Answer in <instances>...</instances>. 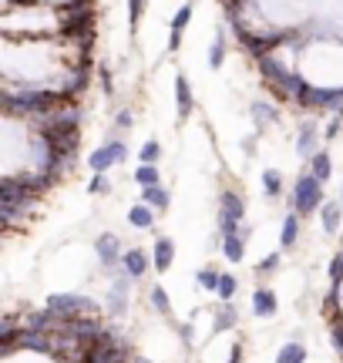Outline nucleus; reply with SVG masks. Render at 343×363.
I'll return each mask as SVG.
<instances>
[{"mask_svg": "<svg viewBox=\"0 0 343 363\" xmlns=\"http://www.w3.org/2000/svg\"><path fill=\"white\" fill-rule=\"evenodd\" d=\"M262 192H266L269 202L283 196V172H279V168H266V172H262Z\"/></svg>", "mask_w": 343, "mask_h": 363, "instance_id": "19", "label": "nucleus"}, {"mask_svg": "<svg viewBox=\"0 0 343 363\" xmlns=\"http://www.w3.org/2000/svg\"><path fill=\"white\" fill-rule=\"evenodd\" d=\"M323 182H316L310 172H300L293 189H289V212L296 215H310V212H320L323 209Z\"/></svg>", "mask_w": 343, "mask_h": 363, "instance_id": "1", "label": "nucleus"}, {"mask_svg": "<svg viewBox=\"0 0 343 363\" xmlns=\"http://www.w3.org/2000/svg\"><path fill=\"white\" fill-rule=\"evenodd\" d=\"M236 290H239V280H236L233 273H222V280H219V290H216V296H219L222 303H229L236 296Z\"/></svg>", "mask_w": 343, "mask_h": 363, "instance_id": "26", "label": "nucleus"}, {"mask_svg": "<svg viewBox=\"0 0 343 363\" xmlns=\"http://www.w3.org/2000/svg\"><path fill=\"white\" fill-rule=\"evenodd\" d=\"M179 340L185 343V347H192L195 343V326L192 323H179Z\"/></svg>", "mask_w": 343, "mask_h": 363, "instance_id": "37", "label": "nucleus"}, {"mask_svg": "<svg viewBox=\"0 0 343 363\" xmlns=\"http://www.w3.org/2000/svg\"><path fill=\"white\" fill-rule=\"evenodd\" d=\"M256 141H260V131H252V135H246V138H243V152H246V158H252V155H256Z\"/></svg>", "mask_w": 343, "mask_h": 363, "instance_id": "38", "label": "nucleus"}, {"mask_svg": "<svg viewBox=\"0 0 343 363\" xmlns=\"http://www.w3.org/2000/svg\"><path fill=\"white\" fill-rule=\"evenodd\" d=\"M88 192H91V196H108V192H111V179H108V175H91V182H88Z\"/></svg>", "mask_w": 343, "mask_h": 363, "instance_id": "29", "label": "nucleus"}, {"mask_svg": "<svg viewBox=\"0 0 343 363\" xmlns=\"http://www.w3.org/2000/svg\"><path fill=\"white\" fill-rule=\"evenodd\" d=\"M340 206H343V185H340Z\"/></svg>", "mask_w": 343, "mask_h": 363, "instance_id": "41", "label": "nucleus"}, {"mask_svg": "<svg viewBox=\"0 0 343 363\" xmlns=\"http://www.w3.org/2000/svg\"><path fill=\"white\" fill-rule=\"evenodd\" d=\"M47 309L57 316H68V320H81V316H95L98 303L91 296H78V293H51L47 296Z\"/></svg>", "mask_w": 343, "mask_h": 363, "instance_id": "2", "label": "nucleus"}, {"mask_svg": "<svg viewBox=\"0 0 343 363\" xmlns=\"http://www.w3.org/2000/svg\"><path fill=\"white\" fill-rule=\"evenodd\" d=\"M135 182L141 185V189L162 185V168H158V165H138L135 168Z\"/></svg>", "mask_w": 343, "mask_h": 363, "instance_id": "23", "label": "nucleus"}, {"mask_svg": "<svg viewBox=\"0 0 343 363\" xmlns=\"http://www.w3.org/2000/svg\"><path fill=\"white\" fill-rule=\"evenodd\" d=\"M330 286H343V249L330 263Z\"/></svg>", "mask_w": 343, "mask_h": 363, "instance_id": "33", "label": "nucleus"}, {"mask_svg": "<svg viewBox=\"0 0 343 363\" xmlns=\"http://www.w3.org/2000/svg\"><path fill=\"white\" fill-rule=\"evenodd\" d=\"M330 343H333V350L343 357V316H333V320H330Z\"/></svg>", "mask_w": 343, "mask_h": 363, "instance_id": "28", "label": "nucleus"}, {"mask_svg": "<svg viewBox=\"0 0 343 363\" xmlns=\"http://www.w3.org/2000/svg\"><path fill=\"white\" fill-rule=\"evenodd\" d=\"M158 162H162V145L158 138H149L138 152V165H158Z\"/></svg>", "mask_w": 343, "mask_h": 363, "instance_id": "24", "label": "nucleus"}, {"mask_svg": "<svg viewBox=\"0 0 343 363\" xmlns=\"http://www.w3.org/2000/svg\"><path fill=\"white\" fill-rule=\"evenodd\" d=\"M192 14H195V4H192V0H185V4L179 7V11L172 14V34H175V37H182V30L189 28V20H192Z\"/></svg>", "mask_w": 343, "mask_h": 363, "instance_id": "22", "label": "nucleus"}, {"mask_svg": "<svg viewBox=\"0 0 343 363\" xmlns=\"http://www.w3.org/2000/svg\"><path fill=\"white\" fill-rule=\"evenodd\" d=\"M132 125H135V112H132V108H122V112L115 114V121H111L115 131H128Z\"/></svg>", "mask_w": 343, "mask_h": 363, "instance_id": "31", "label": "nucleus"}, {"mask_svg": "<svg viewBox=\"0 0 343 363\" xmlns=\"http://www.w3.org/2000/svg\"><path fill=\"white\" fill-rule=\"evenodd\" d=\"M111 165H118V162H115V155H111L108 141H105V145H98L95 152L88 155V168H91L95 175H108V168H111Z\"/></svg>", "mask_w": 343, "mask_h": 363, "instance_id": "15", "label": "nucleus"}, {"mask_svg": "<svg viewBox=\"0 0 343 363\" xmlns=\"http://www.w3.org/2000/svg\"><path fill=\"white\" fill-rule=\"evenodd\" d=\"M95 252H98V263L105 266L108 273H115V269H122V239L115 236V232H101V236L95 239Z\"/></svg>", "mask_w": 343, "mask_h": 363, "instance_id": "4", "label": "nucleus"}, {"mask_svg": "<svg viewBox=\"0 0 343 363\" xmlns=\"http://www.w3.org/2000/svg\"><path fill=\"white\" fill-rule=\"evenodd\" d=\"M141 17H145V0H128V24H132V30L141 24Z\"/></svg>", "mask_w": 343, "mask_h": 363, "instance_id": "32", "label": "nucleus"}, {"mask_svg": "<svg viewBox=\"0 0 343 363\" xmlns=\"http://www.w3.org/2000/svg\"><path fill=\"white\" fill-rule=\"evenodd\" d=\"M226 54H229V37H226V28H216V37L209 44V68L219 71L226 64Z\"/></svg>", "mask_w": 343, "mask_h": 363, "instance_id": "12", "label": "nucleus"}, {"mask_svg": "<svg viewBox=\"0 0 343 363\" xmlns=\"http://www.w3.org/2000/svg\"><path fill=\"white\" fill-rule=\"evenodd\" d=\"M300 219L296 212H286V219H283V232H279V246L283 249H293L296 246V239H300Z\"/></svg>", "mask_w": 343, "mask_h": 363, "instance_id": "17", "label": "nucleus"}, {"mask_svg": "<svg viewBox=\"0 0 343 363\" xmlns=\"http://www.w3.org/2000/svg\"><path fill=\"white\" fill-rule=\"evenodd\" d=\"M98 81H101V91H105V98H115V78H111V71L105 64H98Z\"/></svg>", "mask_w": 343, "mask_h": 363, "instance_id": "30", "label": "nucleus"}, {"mask_svg": "<svg viewBox=\"0 0 343 363\" xmlns=\"http://www.w3.org/2000/svg\"><path fill=\"white\" fill-rule=\"evenodd\" d=\"M151 263H155V273H168V269H172V263H175V242L168 236H155Z\"/></svg>", "mask_w": 343, "mask_h": 363, "instance_id": "8", "label": "nucleus"}, {"mask_svg": "<svg viewBox=\"0 0 343 363\" xmlns=\"http://www.w3.org/2000/svg\"><path fill=\"white\" fill-rule=\"evenodd\" d=\"M249 114H252V125H256V131H260V135L269 125H276V118H279L276 105H269V101H252V105H249Z\"/></svg>", "mask_w": 343, "mask_h": 363, "instance_id": "9", "label": "nucleus"}, {"mask_svg": "<svg viewBox=\"0 0 343 363\" xmlns=\"http://www.w3.org/2000/svg\"><path fill=\"white\" fill-rule=\"evenodd\" d=\"M149 299H151V309H155V313H162V316H172V299H168V293H165L162 286H151V290H149Z\"/></svg>", "mask_w": 343, "mask_h": 363, "instance_id": "25", "label": "nucleus"}, {"mask_svg": "<svg viewBox=\"0 0 343 363\" xmlns=\"http://www.w3.org/2000/svg\"><path fill=\"white\" fill-rule=\"evenodd\" d=\"M122 269L124 273H128V276H132V280H141V276H145V273H149V269H155V263H151V256L145 249H124V256H122Z\"/></svg>", "mask_w": 343, "mask_h": 363, "instance_id": "7", "label": "nucleus"}, {"mask_svg": "<svg viewBox=\"0 0 343 363\" xmlns=\"http://www.w3.org/2000/svg\"><path fill=\"white\" fill-rule=\"evenodd\" d=\"M128 290H132V276H128L124 269H115V280H111L108 296H105L108 316H115V320L124 316V309H128Z\"/></svg>", "mask_w": 343, "mask_h": 363, "instance_id": "3", "label": "nucleus"}, {"mask_svg": "<svg viewBox=\"0 0 343 363\" xmlns=\"http://www.w3.org/2000/svg\"><path fill=\"white\" fill-rule=\"evenodd\" d=\"M108 148H111V155H115V162H118V165L128 162V145H124L122 138H108Z\"/></svg>", "mask_w": 343, "mask_h": 363, "instance_id": "34", "label": "nucleus"}, {"mask_svg": "<svg viewBox=\"0 0 343 363\" xmlns=\"http://www.w3.org/2000/svg\"><path fill=\"white\" fill-rule=\"evenodd\" d=\"M236 323H239V309L233 303H219L212 313V333H229Z\"/></svg>", "mask_w": 343, "mask_h": 363, "instance_id": "11", "label": "nucleus"}, {"mask_svg": "<svg viewBox=\"0 0 343 363\" xmlns=\"http://www.w3.org/2000/svg\"><path fill=\"white\" fill-rule=\"evenodd\" d=\"M310 175H313L316 182H327L330 175H333V158H330L327 148H320V152L310 158Z\"/></svg>", "mask_w": 343, "mask_h": 363, "instance_id": "18", "label": "nucleus"}, {"mask_svg": "<svg viewBox=\"0 0 343 363\" xmlns=\"http://www.w3.org/2000/svg\"><path fill=\"white\" fill-rule=\"evenodd\" d=\"M276 363H306V347H303V340H289L286 347L276 353Z\"/></svg>", "mask_w": 343, "mask_h": 363, "instance_id": "20", "label": "nucleus"}, {"mask_svg": "<svg viewBox=\"0 0 343 363\" xmlns=\"http://www.w3.org/2000/svg\"><path fill=\"white\" fill-rule=\"evenodd\" d=\"M175 112H179V121H189L195 112V95H192V84L185 74H175Z\"/></svg>", "mask_w": 343, "mask_h": 363, "instance_id": "6", "label": "nucleus"}, {"mask_svg": "<svg viewBox=\"0 0 343 363\" xmlns=\"http://www.w3.org/2000/svg\"><path fill=\"white\" fill-rule=\"evenodd\" d=\"M340 128H343V112H337L333 118H330V125L323 128V141H333L337 135H340Z\"/></svg>", "mask_w": 343, "mask_h": 363, "instance_id": "35", "label": "nucleus"}, {"mask_svg": "<svg viewBox=\"0 0 343 363\" xmlns=\"http://www.w3.org/2000/svg\"><path fill=\"white\" fill-rule=\"evenodd\" d=\"M252 316H260V320L276 316V293H273V290L260 286V290L252 293Z\"/></svg>", "mask_w": 343, "mask_h": 363, "instance_id": "14", "label": "nucleus"}, {"mask_svg": "<svg viewBox=\"0 0 343 363\" xmlns=\"http://www.w3.org/2000/svg\"><path fill=\"white\" fill-rule=\"evenodd\" d=\"M229 363H243V343H239V340L229 347Z\"/></svg>", "mask_w": 343, "mask_h": 363, "instance_id": "39", "label": "nucleus"}, {"mask_svg": "<svg viewBox=\"0 0 343 363\" xmlns=\"http://www.w3.org/2000/svg\"><path fill=\"white\" fill-rule=\"evenodd\" d=\"M195 280H199V286H202V290H209V293H216V290H219V280H222V273H216V269H199V273H195Z\"/></svg>", "mask_w": 343, "mask_h": 363, "instance_id": "27", "label": "nucleus"}, {"mask_svg": "<svg viewBox=\"0 0 343 363\" xmlns=\"http://www.w3.org/2000/svg\"><path fill=\"white\" fill-rule=\"evenodd\" d=\"M132 363H151V360H145V357H132Z\"/></svg>", "mask_w": 343, "mask_h": 363, "instance_id": "40", "label": "nucleus"}, {"mask_svg": "<svg viewBox=\"0 0 343 363\" xmlns=\"http://www.w3.org/2000/svg\"><path fill=\"white\" fill-rule=\"evenodd\" d=\"M276 266H279V252H269L266 259H260V266H256V273H260V276H266V273H273Z\"/></svg>", "mask_w": 343, "mask_h": 363, "instance_id": "36", "label": "nucleus"}, {"mask_svg": "<svg viewBox=\"0 0 343 363\" xmlns=\"http://www.w3.org/2000/svg\"><path fill=\"white\" fill-rule=\"evenodd\" d=\"M138 202H145V206H151L155 212H168L172 209V192L165 189V185H151V189H141V198Z\"/></svg>", "mask_w": 343, "mask_h": 363, "instance_id": "10", "label": "nucleus"}, {"mask_svg": "<svg viewBox=\"0 0 343 363\" xmlns=\"http://www.w3.org/2000/svg\"><path fill=\"white\" fill-rule=\"evenodd\" d=\"M128 225H132V229H151V225H155V209L145 206V202H135V206L128 209Z\"/></svg>", "mask_w": 343, "mask_h": 363, "instance_id": "16", "label": "nucleus"}, {"mask_svg": "<svg viewBox=\"0 0 343 363\" xmlns=\"http://www.w3.org/2000/svg\"><path fill=\"white\" fill-rule=\"evenodd\" d=\"M316 145H320V125H316L313 118H303L300 128H296V155H300L306 165H310V158L320 152Z\"/></svg>", "mask_w": 343, "mask_h": 363, "instance_id": "5", "label": "nucleus"}, {"mask_svg": "<svg viewBox=\"0 0 343 363\" xmlns=\"http://www.w3.org/2000/svg\"><path fill=\"white\" fill-rule=\"evenodd\" d=\"M320 225H323L327 236L340 232V225H343V206L340 202H323V209H320Z\"/></svg>", "mask_w": 343, "mask_h": 363, "instance_id": "13", "label": "nucleus"}, {"mask_svg": "<svg viewBox=\"0 0 343 363\" xmlns=\"http://www.w3.org/2000/svg\"><path fill=\"white\" fill-rule=\"evenodd\" d=\"M222 252H226L229 263H243V256H246V239L243 236H226L222 239Z\"/></svg>", "mask_w": 343, "mask_h": 363, "instance_id": "21", "label": "nucleus"}]
</instances>
